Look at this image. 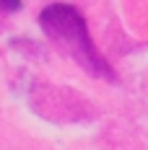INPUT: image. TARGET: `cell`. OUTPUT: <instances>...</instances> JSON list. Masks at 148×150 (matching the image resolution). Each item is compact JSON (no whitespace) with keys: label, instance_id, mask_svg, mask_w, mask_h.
<instances>
[{"label":"cell","instance_id":"6da1fadb","mask_svg":"<svg viewBox=\"0 0 148 150\" xmlns=\"http://www.w3.org/2000/svg\"><path fill=\"white\" fill-rule=\"evenodd\" d=\"M39 26H42V31L47 34L49 42H55L89 75L104 78V80H117L112 65L104 60V54L94 47L86 18L81 16L78 8L68 5V3H52L39 13Z\"/></svg>","mask_w":148,"mask_h":150},{"label":"cell","instance_id":"7a4b0ae2","mask_svg":"<svg viewBox=\"0 0 148 150\" xmlns=\"http://www.w3.org/2000/svg\"><path fill=\"white\" fill-rule=\"evenodd\" d=\"M21 11V0H0V13H13Z\"/></svg>","mask_w":148,"mask_h":150}]
</instances>
